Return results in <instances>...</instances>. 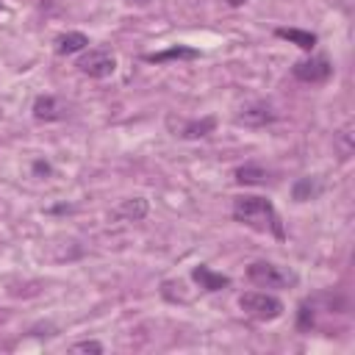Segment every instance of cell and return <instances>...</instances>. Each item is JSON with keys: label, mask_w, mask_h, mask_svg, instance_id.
I'll use <instances>...</instances> for the list:
<instances>
[{"label": "cell", "mask_w": 355, "mask_h": 355, "mask_svg": "<svg viewBox=\"0 0 355 355\" xmlns=\"http://www.w3.org/2000/svg\"><path fill=\"white\" fill-rule=\"evenodd\" d=\"M33 169H36V172H44V175H50V164H44V161H36V164H33Z\"/></svg>", "instance_id": "cell-19"}, {"label": "cell", "mask_w": 355, "mask_h": 355, "mask_svg": "<svg viewBox=\"0 0 355 355\" xmlns=\"http://www.w3.org/2000/svg\"><path fill=\"white\" fill-rule=\"evenodd\" d=\"M78 69L89 78H108L116 69V58L108 50H89L78 58Z\"/></svg>", "instance_id": "cell-4"}, {"label": "cell", "mask_w": 355, "mask_h": 355, "mask_svg": "<svg viewBox=\"0 0 355 355\" xmlns=\"http://www.w3.org/2000/svg\"><path fill=\"white\" fill-rule=\"evenodd\" d=\"M291 75L302 83H324L333 75V64L324 55H313V58H302L291 67Z\"/></svg>", "instance_id": "cell-5"}, {"label": "cell", "mask_w": 355, "mask_h": 355, "mask_svg": "<svg viewBox=\"0 0 355 355\" xmlns=\"http://www.w3.org/2000/svg\"><path fill=\"white\" fill-rule=\"evenodd\" d=\"M222 3H227V6H233V8H239V6H244L247 0H222Z\"/></svg>", "instance_id": "cell-20"}, {"label": "cell", "mask_w": 355, "mask_h": 355, "mask_svg": "<svg viewBox=\"0 0 355 355\" xmlns=\"http://www.w3.org/2000/svg\"><path fill=\"white\" fill-rule=\"evenodd\" d=\"M233 178H236V183H241V186H261V183H266V169L263 166H255V164H244V166H239L236 172H233Z\"/></svg>", "instance_id": "cell-16"}, {"label": "cell", "mask_w": 355, "mask_h": 355, "mask_svg": "<svg viewBox=\"0 0 355 355\" xmlns=\"http://www.w3.org/2000/svg\"><path fill=\"white\" fill-rule=\"evenodd\" d=\"M175 128V125H172ZM214 128H216V116H202V119H191V122H180L175 130V136H180V139H202V136H208V133H214Z\"/></svg>", "instance_id": "cell-11"}, {"label": "cell", "mask_w": 355, "mask_h": 355, "mask_svg": "<svg viewBox=\"0 0 355 355\" xmlns=\"http://www.w3.org/2000/svg\"><path fill=\"white\" fill-rule=\"evenodd\" d=\"M180 58H200V50L197 47H189V44H175V47H166V50H158V53H147L144 55V61H150V64L180 61Z\"/></svg>", "instance_id": "cell-12"}, {"label": "cell", "mask_w": 355, "mask_h": 355, "mask_svg": "<svg viewBox=\"0 0 355 355\" xmlns=\"http://www.w3.org/2000/svg\"><path fill=\"white\" fill-rule=\"evenodd\" d=\"M128 3H133V6H147L150 0H128Z\"/></svg>", "instance_id": "cell-21"}, {"label": "cell", "mask_w": 355, "mask_h": 355, "mask_svg": "<svg viewBox=\"0 0 355 355\" xmlns=\"http://www.w3.org/2000/svg\"><path fill=\"white\" fill-rule=\"evenodd\" d=\"M147 211H150V202L144 197H128V200H122L114 208V216L116 219H125V222H139V219L147 216Z\"/></svg>", "instance_id": "cell-9"}, {"label": "cell", "mask_w": 355, "mask_h": 355, "mask_svg": "<svg viewBox=\"0 0 355 355\" xmlns=\"http://www.w3.org/2000/svg\"><path fill=\"white\" fill-rule=\"evenodd\" d=\"M69 352H94V355H100L103 352V344L100 341H75L69 347Z\"/></svg>", "instance_id": "cell-18"}, {"label": "cell", "mask_w": 355, "mask_h": 355, "mask_svg": "<svg viewBox=\"0 0 355 355\" xmlns=\"http://www.w3.org/2000/svg\"><path fill=\"white\" fill-rule=\"evenodd\" d=\"M297 327H300V330H311V327H313V302H311V300H302V302H300Z\"/></svg>", "instance_id": "cell-17"}, {"label": "cell", "mask_w": 355, "mask_h": 355, "mask_svg": "<svg viewBox=\"0 0 355 355\" xmlns=\"http://www.w3.org/2000/svg\"><path fill=\"white\" fill-rule=\"evenodd\" d=\"M247 280L261 288H291L297 286V272L288 266H277L272 261H252L247 266Z\"/></svg>", "instance_id": "cell-2"}, {"label": "cell", "mask_w": 355, "mask_h": 355, "mask_svg": "<svg viewBox=\"0 0 355 355\" xmlns=\"http://www.w3.org/2000/svg\"><path fill=\"white\" fill-rule=\"evenodd\" d=\"M31 111H33V119H39V122H58V119H67V114H69L67 103L55 94H39L33 100Z\"/></svg>", "instance_id": "cell-6"}, {"label": "cell", "mask_w": 355, "mask_h": 355, "mask_svg": "<svg viewBox=\"0 0 355 355\" xmlns=\"http://www.w3.org/2000/svg\"><path fill=\"white\" fill-rule=\"evenodd\" d=\"M280 39H288L291 44H297L300 50H313L316 47V33L311 31H300V28H277L275 31Z\"/></svg>", "instance_id": "cell-15"}, {"label": "cell", "mask_w": 355, "mask_h": 355, "mask_svg": "<svg viewBox=\"0 0 355 355\" xmlns=\"http://www.w3.org/2000/svg\"><path fill=\"white\" fill-rule=\"evenodd\" d=\"M275 119H277V111H275L269 103H263V100L250 103V105H244V108L236 114V122H239V125H250V128H261V125H269V122H275Z\"/></svg>", "instance_id": "cell-7"}, {"label": "cell", "mask_w": 355, "mask_h": 355, "mask_svg": "<svg viewBox=\"0 0 355 355\" xmlns=\"http://www.w3.org/2000/svg\"><path fill=\"white\" fill-rule=\"evenodd\" d=\"M191 277H194V283H197L202 291H222L225 286H230V277H227V275H219V272H214V269L205 266V263L194 266V269H191Z\"/></svg>", "instance_id": "cell-8"}, {"label": "cell", "mask_w": 355, "mask_h": 355, "mask_svg": "<svg viewBox=\"0 0 355 355\" xmlns=\"http://www.w3.org/2000/svg\"><path fill=\"white\" fill-rule=\"evenodd\" d=\"M53 44H55V53L58 55H75V53H80V50L89 47V36L80 33V31H67V33L55 36Z\"/></svg>", "instance_id": "cell-10"}, {"label": "cell", "mask_w": 355, "mask_h": 355, "mask_svg": "<svg viewBox=\"0 0 355 355\" xmlns=\"http://www.w3.org/2000/svg\"><path fill=\"white\" fill-rule=\"evenodd\" d=\"M322 189H324V183H322L319 178H300V180L291 186V197H294L297 202H308V200H316V197L322 194Z\"/></svg>", "instance_id": "cell-14"}, {"label": "cell", "mask_w": 355, "mask_h": 355, "mask_svg": "<svg viewBox=\"0 0 355 355\" xmlns=\"http://www.w3.org/2000/svg\"><path fill=\"white\" fill-rule=\"evenodd\" d=\"M239 308L247 313V316H252V319H258V322H272V319H280L283 316V302L277 300V297H272V294H266V291H244L241 297H239Z\"/></svg>", "instance_id": "cell-3"}, {"label": "cell", "mask_w": 355, "mask_h": 355, "mask_svg": "<svg viewBox=\"0 0 355 355\" xmlns=\"http://www.w3.org/2000/svg\"><path fill=\"white\" fill-rule=\"evenodd\" d=\"M233 219L247 225V227H255V230H269L275 239H286V230H283V222L275 211V205L266 200V197H255V194H244V197H236L233 200Z\"/></svg>", "instance_id": "cell-1"}, {"label": "cell", "mask_w": 355, "mask_h": 355, "mask_svg": "<svg viewBox=\"0 0 355 355\" xmlns=\"http://www.w3.org/2000/svg\"><path fill=\"white\" fill-rule=\"evenodd\" d=\"M333 150H336V155L341 161L352 158V153H355V128H352V122H347L344 128H338L333 133Z\"/></svg>", "instance_id": "cell-13"}]
</instances>
